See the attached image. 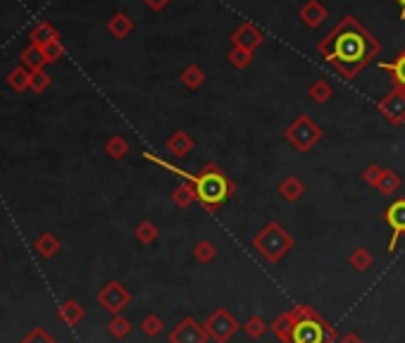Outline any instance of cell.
Returning a JSON list of instances; mask_svg holds the SVG:
<instances>
[{"instance_id":"obj_18","label":"cell","mask_w":405,"mask_h":343,"mask_svg":"<svg viewBox=\"0 0 405 343\" xmlns=\"http://www.w3.org/2000/svg\"><path fill=\"white\" fill-rule=\"evenodd\" d=\"M379 69H386V72H391L393 89L405 91V53L398 55L393 62H379Z\"/></svg>"},{"instance_id":"obj_28","label":"cell","mask_w":405,"mask_h":343,"mask_svg":"<svg viewBox=\"0 0 405 343\" xmlns=\"http://www.w3.org/2000/svg\"><path fill=\"white\" fill-rule=\"evenodd\" d=\"M241 329L246 331V334L251 336V339H263V336L267 334L270 324L265 322V319L260 317V315H253L251 319H246V322H243V327H241Z\"/></svg>"},{"instance_id":"obj_33","label":"cell","mask_w":405,"mask_h":343,"mask_svg":"<svg viewBox=\"0 0 405 343\" xmlns=\"http://www.w3.org/2000/svg\"><path fill=\"white\" fill-rule=\"evenodd\" d=\"M162 329H165V322H162V317H158V315H146L141 319V331L146 336H150V339L160 336Z\"/></svg>"},{"instance_id":"obj_1","label":"cell","mask_w":405,"mask_h":343,"mask_svg":"<svg viewBox=\"0 0 405 343\" xmlns=\"http://www.w3.org/2000/svg\"><path fill=\"white\" fill-rule=\"evenodd\" d=\"M379 50L381 43L377 36L353 15H344L327 36L317 41V53L322 60L346 79H355L379 55Z\"/></svg>"},{"instance_id":"obj_14","label":"cell","mask_w":405,"mask_h":343,"mask_svg":"<svg viewBox=\"0 0 405 343\" xmlns=\"http://www.w3.org/2000/svg\"><path fill=\"white\" fill-rule=\"evenodd\" d=\"M165 148H167V153L175 155V158H186L191 150H193V138H191L186 131H175L165 141Z\"/></svg>"},{"instance_id":"obj_23","label":"cell","mask_w":405,"mask_h":343,"mask_svg":"<svg viewBox=\"0 0 405 343\" xmlns=\"http://www.w3.org/2000/svg\"><path fill=\"white\" fill-rule=\"evenodd\" d=\"M182 84L186 86L189 91H198L202 84H205V72L198 65H189L182 72Z\"/></svg>"},{"instance_id":"obj_27","label":"cell","mask_w":405,"mask_h":343,"mask_svg":"<svg viewBox=\"0 0 405 343\" xmlns=\"http://www.w3.org/2000/svg\"><path fill=\"white\" fill-rule=\"evenodd\" d=\"M398 189H401V177H398V174L393 172V170H384L377 191H379L381 196H393Z\"/></svg>"},{"instance_id":"obj_4","label":"cell","mask_w":405,"mask_h":343,"mask_svg":"<svg viewBox=\"0 0 405 343\" xmlns=\"http://www.w3.org/2000/svg\"><path fill=\"white\" fill-rule=\"evenodd\" d=\"M251 246L256 248L258 255L265 260V263L277 265V263H281V260L288 255V251L293 248V236L288 234L279 222H267L256 236H253Z\"/></svg>"},{"instance_id":"obj_38","label":"cell","mask_w":405,"mask_h":343,"mask_svg":"<svg viewBox=\"0 0 405 343\" xmlns=\"http://www.w3.org/2000/svg\"><path fill=\"white\" fill-rule=\"evenodd\" d=\"M43 55H45V60L48 62H55L57 57H60L62 53H65V48L60 45V41H53V43H48V45H43Z\"/></svg>"},{"instance_id":"obj_24","label":"cell","mask_w":405,"mask_h":343,"mask_svg":"<svg viewBox=\"0 0 405 343\" xmlns=\"http://www.w3.org/2000/svg\"><path fill=\"white\" fill-rule=\"evenodd\" d=\"M348 263L355 272H367L369 267L374 265V255L367 251V248H355L351 255H348Z\"/></svg>"},{"instance_id":"obj_35","label":"cell","mask_w":405,"mask_h":343,"mask_svg":"<svg viewBox=\"0 0 405 343\" xmlns=\"http://www.w3.org/2000/svg\"><path fill=\"white\" fill-rule=\"evenodd\" d=\"M381 174H384V167L369 165V167H364V172H362V182L367 186H372V189H377L381 182Z\"/></svg>"},{"instance_id":"obj_2","label":"cell","mask_w":405,"mask_h":343,"mask_svg":"<svg viewBox=\"0 0 405 343\" xmlns=\"http://www.w3.org/2000/svg\"><path fill=\"white\" fill-rule=\"evenodd\" d=\"M291 310L298 317L296 327H293L291 343H337L339 341L334 324H329L312 305L300 303V305H293Z\"/></svg>"},{"instance_id":"obj_10","label":"cell","mask_w":405,"mask_h":343,"mask_svg":"<svg viewBox=\"0 0 405 343\" xmlns=\"http://www.w3.org/2000/svg\"><path fill=\"white\" fill-rule=\"evenodd\" d=\"M384 219H386V224L393 229L391 241H389V253H396L398 241H401V236L405 234V198L393 200L391 205L386 207Z\"/></svg>"},{"instance_id":"obj_17","label":"cell","mask_w":405,"mask_h":343,"mask_svg":"<svg viewBox=\"0 0 405 343\" xmlns=\"http://www.w3.org/2000/svg\"><path fill=\"white\" fill-rule=\"evenodd\" d=\"M303 194H305V184L300 182L298 177H286L284 182L279 184V196L286 203H296L303 198Z\"/></svg>"},{"instance_id":"obj_21","label":"cell","mask_w":405,"mask_h":343,"mask_svg":"<svg viewBox=\"0 0 405 343\" xmlns=\"http://www.w3.org/2000/svg\"><path fill=\"white\" fill-rule=\"evenodd\" d=\"M131 29H134V22H131L129 15H124V13L115 15L112 20L108 22V31L112 34L115 38H126L131 34Z\"/></svg>"},{"instance_id":"obj_6","label":"cell","mask_w":405,"mask_h":343,"mask_svg":"<svg viewBox=\"0 0 405 343\" xmlns=\"http://www.w3.org/2000/svg\"><path fill=\"white\" fill-rule=\"evenodd\" d=\"M202 327H205L207 336H210L215 343H227V341H231V336H234L236 331H241L243 324L231 315L227 307H217V310L205 319Z\"/></svg>"},{"instance_id":"obj_32","label":"cell","mask_w":405,"mask_h":343,"mask_svg":"<svg viewBox=\"0 0 405 343\" xmlns=\"http://www.w3.org/2000/svg\"><path fill=\"white\" fill-rule=\"evenodd\" d=\"M227 60H229V65H231V67L246 69V67L253 62V53H251V50H243V48H236V45H234V48L229 50Z\"/></svg>"},{"instance_id":"obj_16","label":"cell","mask_w":405,"mask_h":343,"mask_svg":"<svg viewBox=\"0 0 405 343\" xmlns=\"http://www.w3.org/2000/svg\"><path fill=\"white\" fill-rule=\"evenodd\" d=\"M60 248H62V243L57 241V236L53 234H40L36 241H34V251H36L40 258H45V260H50V258H55L57 253H60Z\"/></svg>"},{"instance_id":"obj_26","label":"cell","mask_w":405,"mask_h":343,"mask_svg":"<svg viewBox=\"0 0 405 343\" xmlns=\"http://www.w3.org/2000/svg\"><path fill=\"white\" fill-rule=\"evenodd\" d=\"M215 255H217L215 243L207 241V238H202V241H198V243H196V246H193V258L198 260V263H202V265L212 263V260H215Z\"/></svg>"},{"instance_id":"obj_22","label":"cell","mask_w":405,"mask_h":343,"mask_svg":"<svg viewBox=\"0 0 405 343\" xmlns=\"http://www.w3.org/2000/svg\"><path fill=\"white\" fill-rule=\"evenodd\" d=\"M134 236H136V241H138V243H143V246H150V243L158 241L160 231H158V226L150 222V219H143V222H138V224H136Z\"/></svg>"},{"instance_id":"obj_39","label":"cell","mask_w":405,"mask_h":343,"mask_svg":"<svg viewBox=\"0 0 405 343\" xmlns=\"http://www.w3.org/2000/svg\"><path fill=\"white\" fill-rule=\"evenodd\" d=\"M146 5L153 10V13H162V10L170 5V0H146Z\"/></svg>"},{"instance_id":"obj_15","label":"cell","mask_w":405,"mask_h":343,"mask_svg":"<svg viewBox=\"0 0 405 343\" xmlns=\"http://www.w3.org/2000/svg\"><path fill=\"white\" fill-rule=\"evenodd\" d=\"M196 200H198V194H196V186L191 182H182L175 191H172V203H175L177 207H182V210L191 207Z\"/></svg>"},{"instance_id":"obj_34","label":"cell","mask_w":405,"mask_h":343,"mask_svg":"<svg viewBox=\"0 0 405 343\" xmlns=\"http://www.w3.org/2000/svg\"><path fill=\"white\" fill-rule=\"evenodd\" d=\"M22 343H57V341H55V336H50L43 327H36L29 331L24 339H22Z\"/></svg>"},{"instance_id":"obj_40","label":"cell","mask_w":405,"mask_h":343,"mask_svg":"<svg viewBox=\"0 0 405 343\" xmlns=\"http://www.w3.org/2000/svg\"><path fill=\"white\" fill-rule=\"evenodd\" d=\"M337 343H364V341L355 334V331H351V334H346V336H339Z\"/></svg>"},{"instance_id":"obj_37","label":"cell","mask_w":405,"mask_h":343,"mask_svg":"<svg viewBox=\"0 0 405 343\" xmlns=\"http://www.w3.org/2000/svg\"><path fill=\"white\" fill-rule=\"evenodd\" d=\"M48 84H50V77L43 72V69H36V72H31V77H29V86H31V91H36V93L43 91Z\"/></svg>"},{"instance_id":"obj_25","label":"cell","mask_w":405,"mask_h":343,"mask_svg":"<svg viewBox=\"0 0 405 343\" xmlns=\"http://www.w3.org/2000/svg\"><path fill=\"white\" fill-rule=\"evenodd\" d=\"M108 331L112 339H126V336L131 334V322L124 315H115L108 322Z\"/></svg>"},{"instance_id":"obj_29","label":"cell","mask_w":405,"mask_h":343,"mask_svg":"<svg viewBox=\"0 0 405 343\" xmlns=\"http://www.w3.org/2000/svg\"><path fill=\"white\" fill-rule=\"evenodd\" d=\"M31 38H34V45L43 48V45H48V43H53V41H57V34H55V29L50 27V24H38L31 31Z\"/></svg>"},{"instance_id":"obj_19","label":"cell","mask_w":405,"mask_h":343,"mask_svg":"<svg viewBox=\"0 0 405 343\" xmlns=\"http://www.w3.org/2000/svg\"><path fill=\"white\" fill-rule=\"evenodd\" d=\"M57 315H60V319L65 324H69V327H77V324L84 319V307H81L77 300L74 298H69V300H65V303L60 305V310H57Z\"/></svg>"},{"instance_id":"obj_12","label":"cell","mask_w":405,"mask_h":343,"mask_svg":"<svg viewBox=\"0 0 405 343\" xmlns=\"http://www.w3.org/2000/svg\"><path fill=\"white\" fill-rule=\"evenodd\" d=\"M327 8L320 3V0H308V3L300 8V22H303L308 29H317V27H322L324 22H327Z\"/></svg>"},{"instance_id":"obj_11","label":"cell","mask_w":405,"mask_h":343,"mask_svg":"<svg viewBox=\"0 0 405 343\" xmlns=\"http://www.w3.org/2000/svg\"><path fill=\"white\" fill-rule=\"evenodd\" d=\"M231 43H234L236 48L256 53V48H260V45L265 43V34H263V29H258L256 24H251V22H243V24L231 34Z\"/></svg>"},{"instance_id":"obj_31","label":"cell","mask_w":405,"mask_h":343,"mask_svg":"<svg viewBox=\"0 0 405 343\" xmlns=\"http://www.w3.org/2000/svg\"><path fill=\"white\" fill-rule=\"evenodd\" d=\"M22 62H24L27 67H31V72H36V69L43 67L48 60H45L43 50H40L38 45H31V48L24 50V55H22Z\"/></svg>"},{"instance_id":"obj_20","label":"cell","mask_w":405,"mask_h":343,"mask_svg":"<svg viewBox=\"0 0 405 343\" xmlns=\"http://www.w3.org/2000/svg\"><path fill=\"white\" fill-rule=\"evenodd\" d=\"M308 96L317 103V105H324V103L332 101L334 89H332V84H329L327 79H315L310 84V89H308Z\"/></svg>"},{"instance_id":"obj_5","label":"cell","mask_w":405,"mask_h":343,"mask_svg":"<svg viewBox=\"0 0 405 343\" xmlns=\"http://www.w3.org/2000/svg\"><path fill=\"white\" fill-rule=\"evenodd\" d=\"M284 136H286V141L291 143L298 153H310V150L320 143L322 129L308 117V115H298V117L286 126Z\"/></svg>"},{"instance_id":"obj_36","label":"cell","mask_w":405,"mask_h":343,"mask_svg":"<svg viewBox=\"0 0 405 343\" xmlns=\"http://www.w3.org/2000/svg\"><path fill=\"white\" fill-rule=\"evenodd\" d=\"M29 77H31V74H27L24 69H15V72L8 77V84L13 86L15 91H24L29 86Z\"/></svg>"},{"instance_id":"obj_9","label":"cell","mask_w":405,"mask_h":343,"mask_svg":"<svg viewBox=\"0 0 405 343\" xmlns=\"http://www.w3.org/2000/svg\"><path fill=\"white\" fill-rule=\"evenodd\" d=\"M377 108L389 124H393V126L405 124V91L393 89L391 93H386V96L377 103Z\"/></svg>"},{"instance_id":"obj_42","label":"cell","mask_w":405,"mask_h":343,"mask_svg":"<svg viewBox=\"0 0 405 343\" xmlns=\"http://www.w3.org/2000/svg\"><path fill=\"white\" fill-rule=\"evenodd\" d=\"M403 53H405V50H403Z\"/></svg>"},{"instance_id":"obj_3","label":"cell","mask_w":405,"mask_h":343,"mask_svg":"<svg viewBox=\"0 0 405 343\" xmlns=\"http://www.w3.org/2000/svg\"><path fill=\"white\" fill-rule=\"evenodd\" d=\"M196 194L198 203L207 212H217V207L234 194V184L222 174L217 165H205L202 172L196 177Z\"/></svg>"},{"instance_id":"obj_41","label":"cell","mask_w":405,"mask_h":343,"mask_svg":"<svg viewBox=\"0 0 405 343\" xmlns=\"http://www.w3.org/2000/svg\"><path fill=\"white\" fill-rule=\"evenodd\" d=\"M398 5H401V20H405V0H396Z\"/></svg>"},{"instance_id":"obj_30","label":"cell","mask_w":405,"mask_h":343,"mask_svg":"<svg viewBox=\"0 0 405 343\" xmlns=\"http://www.w3.org/2000/svg\"><path fill=\"white\" fill-rule=\"evenodd\" d=\"M105 153L112 160H122L126 153H129V143H126V138H122V136H112V138H108V143H105Z\"/></svg>"},{"instance_id":"obj_7","label":"cell","mask_w":405,"mask_h":343,"mask_svg":"<svg viewBox=\"0 0 405 343\" xmlns=\"http://www.w3.org/2000/svg\"><path fill=\"white\" fill-rule=\"evenodd\" d=\"M96 300H98V305H101L103 310L110 312V315L115 317V315H122V310L131 303V293L122 286L119 282H115L112 279V282H108L105 286L98 291Z\"/></svg>"},{"instance_id":"obj_13","label":"cell","mask_w":405,"mask_h":343,"mask_svg":"<svg viewBox=\"0 0 405 343\" xmlns=\"http://www.w3.org/2000/svg\"><path fill=\"white\" fill-rule=\"evenodd\" d=\"M296 322H298L296 312L286 310V312H281V315L277 317L274 322L270 324V327H272V331H274L277 336H279L281 343H291V339H293V327H296Z\"/></svg>"},{"instance_id":"obj_8","label":"cell","mask_w":405,"mask_h":343,"mask_svg":"<svg viewBox=\"0 0 405 343\" xmlns=\"http://www.w3.org/2000/svg\"><path fill=\"white\" fill-rule=\"evenodd\" d=\"M167 341L170 343H207L210 341V336H207L205 327L196 322L193 317H184L182 322L170 331Z\"/></svg>"}]
</instances>
